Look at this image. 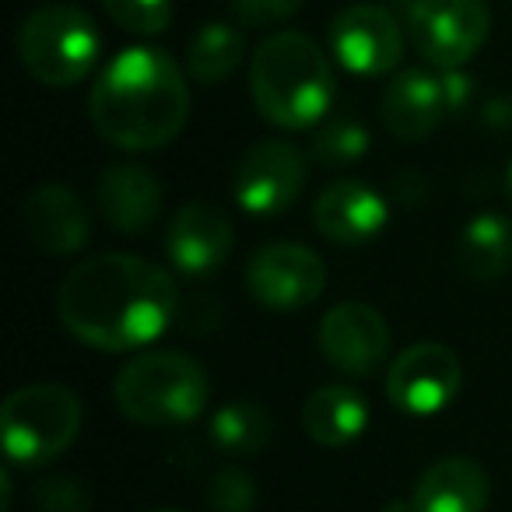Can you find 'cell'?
I'll use <instances>...</instances> for the list:
<instances>
[{
    "instance_id": "24",
    "label": "cell",
    "mask_w": 512,
    "mask_h": 512,
    "mask_svg": "<svg viewBox=\"0 0 512 512\" xmlns=\"http://www.w3.org/2000/svg\"><path fill=\"white\" fill-rule=\"evenodd\" d=\"M120 29L134 36H158L172 22V0H102Z\"/></svg>"
},
{
    "instance_id": "19",
    "label": "cell",
    "mask_w": 512,
    "mask_h": 512,
    "mask_svg": "<svg viewBox=\"0 0 512 512\" xmlns=\"http://www.w3.org/2000/svg\"><path fill=\"white\" fill-rule=\"evenodd\" d=\"M456 267L477 285L505 278L512 271V221L495 211L474 214L456 242Z\"/></svg>"
},
{
    "instance_id": "15",
    "label": "cell",
    "mask_w": 512,
    "mask_h": 512,
    "mask_svg": "<svg viewBox=\"0 0 512 512\" xmlns=\"http://www.w3.org/2000/svg\"><path fill=\"white\" fill-rule=\"evenodd\" d=\"M22 225L29 239L50 256H74L92 239L85 200L64 183H46L32 190L22 204Z\"/></svg>"
},
{
    "instance_id": "23",
    "label": "cell",
    "mask_w": 512,
    "mask_h": 512,
    "mask_svg": "<svg viewBox=\"0 0 512 512\" xmlns=\"http://www.w3.org/2000/svg\"><path fill=\"white\" fill-rule=\"evenodd\" d=\"M372 137L369 130L362 127L358 120H330L327 127L316 134L313 141V158L327 169H341V165H351L369 151Z\"/></svg>"
},
{
    "instance_id": "14",
    "label": "cell",
    "mask_w": 512,
    "mask_h": 512,
    "mask_svg": "<svg viewBox=\"0 0 512 512\" xmlns=\"http://www.w3.org/2000/svg\"><path fill=\"white\" fill-rule=\"evenodd\" d=\"M316 232L337 246H362L390 225V200L362 179H337L313 204Z\"/></svg>"
},
{
    "instance_id": "4",
    "label": "cell",
    "mask_w": 512,
    "mask_h": 512,
    "mask_svg": "<svg viewBox=\"0 0 512 512\" xmlns=\"http://www.w3.org/2000/svg\"><path fill=\"white\" fill-rule=\"evenodd\" d=\"M113 397L134 425L172 428L200 418L211 383L197 358L183 351H148L116 372Z\"/></svg>"
},
{
    "instance_id": "31",
    "label": "cell",
    "mask_w": 512,
    "mask_h": 512,
    "mask_svg": "<svg viewBox=\"0 0 512 512\" xmlns=\"http://www.w3.org/2000/svg\"><path fill=\"white\" fill-rule=\"evenodd\" d=\"M407 4H414V0H407Z\"/></svg>"
},
{
    "instance_id": "28",
    "label": "cell",
    "mask_w": 512,
    "mask_h": 512,
    "mask_svg": "<svg viewBox=\"0 0 512 512\" xmlns=\"http://www.w3.org/2000/svg\"><path fill=\"white\" fill-rule=\"evenodd\" d=\"M442 92H446V109L449 116H460L463 109L474 102V78H470L463 67H453V71H442Z\"/></svg>"
},
{
    "instance_id": "12",
    "label": "cell",
    "mask_w": 512,
    "mask_h": 512,
    "mask_svg": "<svg viewBox=\"0 0 512 512\" xmlns=\"http://www.w3.org/2000/svg\"><path fill=\"white\" fill-rule=\"evenodd\" d=\"M330 50L344 71L379 78L404 57V32L379 4H351L330 25Z\"/></svg>"
},
{
    "instance_id": "11",
    "label": "cell",
    "mask_w": 512,
    "mask_h": 512,
    "mask_svg": "<svg viewBox=\"0 0 512 512\" xmlns=\"http://www.w3.org/2000/svg\"><path fill=\"white\" fill-rule=\"evenodd\" d=\"M320 351L337 372L351 379H365L376 369H383L390 355V323L383 320L376 306L369 302H341L320 320L316 330Z\"/></svg>"
},
{
    "instance_id": "1",
    "label": "cell",
    "mask_w": 512,
    "mask_h": 512,
    "mask_svg": "<svg viewBox=\"0 0 512 512\" xmlns=\"http://www.w3.org/2000/svg\"><path fill=\"white\" fill-rule=\"evenodd\" d=\"M60 323L95 351H134L158 341L176 316V281L134 253L88 256L57 288Z\"/></svg>"
},
{
    "instance_id": "30",
    "label": "cell",
    "mask_w": 512,
    "mask_h": 512,
    "mask_svg": "<svg viewBox=\"0 0 512 512\" xmlns=\"http://www.w3.org/2000/svg\"><path fill=\"white\" fill-rule=\"evenodd\" d=\"M158 512H176V509H158Z\"/></svg>"
},
{
    "instance_id": "22",
    "label": "cell",
    "mask_w": 512,
    "mask_h": 512,
    "mask_svg": "<svg viewBox=\"0 0 512 512\" xmlns=\"http://www.w3.org/2000/svg\"><path fill=\"white\" fill-rule=\"evenodd\" d=\"M274 418L256 400H232L211 418V442L228 456H260L271 442Z\"/></svg>"
},
{
    "instance_id": "8",
    "label": "cell",
    "mask_w": 512,
    "mask_h": 512,
    "mask_svg": "<svg viewBox=\"0 0 512 512\" xmlns=\"http://www.w3.org/2000/svg\"><path fill=\"white\" fill-rule=\"evenodd\" d=\"M327 288V267L302 242H267L246 260V292L271 313H299Z\"/></svg>"
},
{
    "instance_id": "29",
    "label": "cell",
    "mask_w": 512,
    "mask_h": 512,
    "mask_svg": "<svg viewBox=\"0 0 512 512\" xmlns=\"http://www.w3.org/2000/svg\"><path fill=\"white\" fill-rule=\"evenodd\" d=\"M505 186H509V197H512V162H509V172H505Z\"/></svg>"
},
{
    "instance_id": "26",
    "label": "cell",
    "mask_w": 512,
    "mask_h": 512,
    "mask_svg": "<svg viewBox=\"0 0 512 512\" xmlns=\"http://www.w3.org/2000/svg\"><path fill=\"white\" fill-rule=\"evenodd\" d=\"M32 502L36 512H88V488L71 474L43 477V481L32 488Z\"/></svg>"
},
{
    "instance_id": "17",
    "label": "cell",
    "mask_w": 512,
    "mask_h": 512,
    "mask_svg": "<svg viewBox=\"0 0 512 512\" xmlns=\"http://www.w3.org/2000/svg\"><path fill=\"white\" fill-rule=\"evenodd\" d=\"M491 498L488 474L470 456H442L411 491L414 512H484Z\"/></svg>"
},
{
    "instance_id": "10",
    "label": "cell",
    "mask_w": 512,
    "mask_h": 512,
    "mask_svg": "<svg viewBox=\"0 0 512 512\" xmlns=\"http://www.w3.org/2000/svg\"><path fill=\"white\" fill-rule=\"evenodd\" d=\"M306 155L288 141H267L253 144L242 155L239 169H235V200L246 214L256 218H278L299 200L302 186H306Z\"/></svg>"
},
{
    "instance_id": "7",
    "label": "cell",
    "mask_w": 512,
    "mask_h": 512,
    "mask_svg": "<svg viewBox=\"0 0 512 512\" xmlns=\"http://www.w3.org/2000/svg\"><path fill=\"white\" fill-rule=\"evenodd\" d=\"M414 50L435 71L463 67L491 32L488 0H414L407 8Z\"/></svg>"
},
{
    "instance_id": "9",
    "label": "cell",
    "mask_w": 512,
    "mask_h": 512,
    "mask_svg": "<svg viewBox=\"0 0 512 512\" xmlns=\"http://www.w3.org/2000/svg\"><path fill=\"white\" fill-rule=\"evenodd\" d=\"M463 386V369L453 348L439 341H418L393 358L386 372V397L397 411L428 418L446 411Z\"/></svg>"
},
{
    "instance_id": "6",
    "label": "cell",
    "mask_w": 512,
    "mask_h": 512,
    "mask_svg": "<svg viewBox=\"0 0 512 512\" xmlns=\"http://www.w3.org/2000/svg\"><path fill=\"white\" fill-rule=\"evenodd\" d=\"M81 432V400L57 383H32L15 390L0 407L4 453L18 467H43L57 460Z\"/></svg>"
},
{
    "instance_id": "16",
    "label": "cell",
    "mask_w": 512,
    "mask_h": 512,
    "mask_svg": "<svg viewBox=\"0 0 512 512\" xmlns=\"http://www.w3.org/2000/svg\"><path fill=\"white\" fill-rule=\"evenodd\" d=\"M383 113V127L390 130L397 141L414 144L425 141L435 127L449 116L446 92H442V78L432 71H400L390 81L379 102Z\"/></svg>"
},
{
    "instance_id": "3",
    "label": "cell",
    "mask_w": 512,
    "mask_h": 512,
    "mask_svg": "<svg viewBox=\"0 0 512 512\" xmlns=\"http://www.w3.org/2000/svg\"><path fill=\"white\" fill-rule=\"evenodd\" d=\"M334 71L320 46L302 32H274L256 46L249 95L256 113L281 130H309L334 106Z\"/></svg>"
},
{
    "instance_id": "27",
    "label": "cell",
    "mask_w": 512,
    "mask_h": 512,
    "mask_svg": "<svg viewBox=\"0 0 512 512\" xmlns=\"http://www.w3.org/2000/svg\"><path fill=\"white\" fill-rule=\"evenodd\" d=\"M306 0H228V11L239 18V25H253V29H267L285 18H292Z\"/></svg>"
},
{
    "instance_id": "21",
    "label": "cell",
    "mask_w": 512,
    "mask_h": 512,
    "mask_svg": "<svg viewBox=\"0 0 512 512\" xmlns=\"http://www.w3.org/2000/svg\"><path fill=\"white\" fill-rule=\"evenodd\" d=\"M246 57V36L228 22H207L186 46V74L200 85L232 78Z\"/></svg>"
},
{
    "instance_id": "13",
    "label": "cell",
    "mask_w": 512,
    "mask_h": 512,
    "mask_svg": "<svg viewBox=\"0 0 512 512\" xmlns=\"http://www.w3.org/2000/svg\"><path fill=\"white\" fill-rule=\"evenodd\" d=\"M232 221L221 207L207 204V200H186L176 207L165 228V256L176 271L190 274V278H204L214 274L232 253Z\"/></svg>"
},
{
    "instance_id": "18",
    "label": "cell",
    "mask_w": 512,
    "mask_h": 512,
    "mask_svg": "<svg viewBox=\"0 0 512 512\" xmlns=\"http://www.w3.org/2000/svg\"><path fill=\"white\" fill-rule=\"evenodd\" d=\"M95 200L102 218L123 235H141L162 214V183L141 165H113L102 172Z\"/></svg>"
},
{
    "instance_id": "25",
    "label": "cell",
    "mask_w": 512,
    "mask_h": 512,
    "mask_svg": "<svg viewBox=\"0 0 512 512\" xmlns=\"http://www.w3.org/2000/svg\"><path fill=\"white\" fill-rule=\"evenodd\" d=\"M256 481L242 467H225L211 477L207 488V505L211 512H253L256 505Z\"/></svg>"
},
{
    "instance_id": "2",
    "label": "cell",
    "mask_w": 512,
    "mask_h": 512,
    "mask_svg": "<svg viewBox=\"0 0 512 512\" xmlns=\"http://www.w3.org/2000/svg\"><path fill=\"white\" fill-rule=\"evenodd\" d=\"M88 113L102 141L123 151H155L176 141L190 116L186 74L165 50L134 46L102 67Z\"/></svg>"
},
{
    "instance_id": "20",
    "label": "cell",
    "mask_w": 512,
    "mask_h": 512,
    "mask_svg": "<svg viewBox=\"0 0 512 512\" xmlns=\"http://www.w3.org/2000/svg\"><path fill=\"white\" fill-rule=\"evenodd\" d=\"M302 428L323 449L348 446L369 428V404L351 386H320L302 404Z\"/></svg>"
},
{
    "instance_id": "5",
    "label": "cell",
    "mask_w": 512,
    "mask_h": 512,
    "mask_svg": "<svg viewBox=\"0 0 512 512\" xmlns=\"http://www.w3.org/2000/svg\"><path fill=\"white\" fill-rule=\"evenodd\" d=\"M102 36L92 15L67 4L36 8L18 29V60L46 88H71L92 74Z\"/></svg>"
}]
</instances>
